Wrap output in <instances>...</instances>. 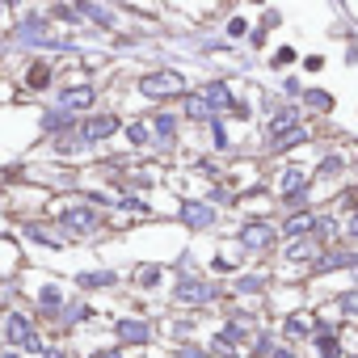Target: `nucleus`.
I'll use <instances>...</instances> for the list:
<instances>
[{
  "instance_id": "1",
  "label": "nucleus",
  "mask_w": 358,
  "mask_h": 358,
  "mask_svg": "<svg viewBox=\"0 0 358 358\" xmlns=\"http://www.w3.org/2000/svg\"><path fill=\"white\" fill-rule=\"evenodd\" d=\"M236 245H241L245 257L274 253V249L282 245V228H278L270 215H249V220H241V228H236Z\"/></svg>"
},
{
  "instance_id": "2",
  "label": "nucleus",
  "mask_w": 358,
  "mask_h": 358,
  "mask_svg": "<svg viewBox=\"0 0 358 358\" xmlns=\"http://www.w3.org/2000/svg\"><path fill=\"white\" fill-rule=\"evenodd\" d=\"M169 295H173V303H177V308L199 312V308H211L224 291H220V282H215V278H203V274H177Z\"/></svg>"
},
{
  "instance_id": "3",
  "label": "nucleus",
  "mask_w": 358,
  "mask_h": 358,
  "mask_svg": "<svg viewBox=\"0 0 358 358\" xmlns=\"http://www.w3.org/2000/svg\"><path fill=\"white\" fill-rule=\"evenodd\" d=\"M59 228L68 232V236H76V241H85V236H97L101 228H106V211L97 207V203H68V207H59Z\"/></svg>"
},
{
  "instance_id": "4",
  "label": "nucleus",
  "mask_w": 358,
  "mask_h": 358,
  "mask_svg": "<svg viewBox=\"0 0 358 358\" xmlns=\"http://www.w3.org/2000/svg\"><path fill=\"white\" fill-rule=\"evenodd\" d=\"M139 93H143L148 101H169V97H186V93H190V85H186V76H182V72L160 68V72L139 76Z\"/></svg>"
},
{
  "instance_id": "5",
  "label": "nucleus",
  "mask_w": 358,
  "mask_h": 358,
  "mask_svg": "<svg viewBox=\"0 0 358 358\" xmlns=\"http://www.w3.org/2000/svg\"><path fill=\"white\" fill-rule=\"evenodd\" d=\"M5 345H13V350H22V354H43V350H47L43 333L34 329V320H30L26 312H9V316H5Z\"/></svg>"
},
{
  "instance_id": "6",
  "label": "nucleus",
  "mask_w": 358,
  "mask_h": 358,
  "mask_svg": "<svg viewBox=\"0 0 358 358\" xmlns=\"http://www.w3.org/2000/svg\"><path fill=\"white\" fill-rule=\"evenodd\" d=\"M17 236L22 241H30V245H38V249H68V232L59 228V220H51V224H38V220H26L22 228H17Z\"/></svg>"
},
{
  "instance_id": "7",
  "label": "nucleus",
  "mask_w": 358,
  "mask_h": 358,
  "mask_svg": "<svg viewBox=\"0 0 358 358\" xmlns=\"http://www.w3.org/2000/svg\"><path fill=\"white\" fill-rule=\"evenodd\" d=\"M177 220H182L190 232H211V228L220 224V207H215V203H207V199H190V203H182Z\"/></svg>"
},
{
  "instance_id": "8",
  "label": "nucleus",
  "mask_w": 358,
  "mask_h": 358,
  "mask_svg": "<svg viewBox=\"0 0 358 358\" xmlns=\"http://www.w3.org/2000/svg\"><path fill=\"white\" fill-rule=\"evenodd\" d=\"M299 122H308L303 106H299V101H282L278 110H270V114H266V122H262V135H266V139H278L282 131H291V127H299Z\"/></svg>"
},
{
  "instance_id": "9",
  "label": "nucleus",
  "mask_w": 358,
  "mask_h": 358,
  "mask_svg": "<svg viewBox=\"0 0 358 358\" xmlns=\"http://www.w3.org/2000/svg\"><path fill=\"white\" fill-rule=\"evenodd\" d=\"M122 127H127V122H122L118 114H85V118H80V139L93 148V143H106V139H114Z\"/></svg>"
},
{
  "instance_id": "10",
  "label": "nucleus",
  "mask_w": 358,
  "mask_h": 358,
  "mask_svg": "<svg viewBox=\"0 0 358 358\" xmlns=\"http://www.w3.org/2000/svg\"><path fill=\"white\" fill-rule=\"evenodd\" d=\"M312 333H316V316L308 312V308H291V312H282V324H278V337L282 341H312Z\"/></svg>"
},
{
  "instance_id": "11",
  "label": "nucleus",
  "mask_w": 358,
  "mask_h": 358,
  "mask_svg": "<svg viewBox=\"0 0 358 358\" xmlns=\"http://www.w3.org/2000/svg\"><path fill=\"white\" fill-rule=\"evenodd\" d=\"M152 320H143V316H118L114 320V337H118V345H127V350H135V345H152Z\"/></svg>"
},
{
  "instance_id": "12",
  "label": "nucleus",
  "mask_w": 358,
  "mask_h": 358,
  "mask_svg": "<svg viewBox=\"0 0 358 358\" xmlns=\"http://www.w3.org/2000/svg\"><path fill=\"white\" fill-rule=\"evenodd\" d=\"M278 253H282V262H287V266H303V270H312V262L324 253V245H320L316 236H291Z\"/></svg>"
},
{
  "instance_id": "13",
  "label": "nucleus",
  "mask_w": 358,
  "mask_h": 358,
  "mask_svg": "<svg viewBox=\"0 0 358 358\" xmlns=\"http://www.w3.org/2000/svg\"><path fill=\"white\" fill-rule=\"evenodd\" d=\"M345 173H350V156H345L341 148H329V152L316 160V169H312V177H316L320 186H337Z\"/></svg>"
},
{
  "instance_id": "14",
  "label": "nucleus",
  "mask_w": 358,
  "mask_h": 358,
  "mask_svg": "<svg viewBox=\"0 0 358 358\" xmlns=\"http://www.w3.org/2000/svg\"><path fill=\"white\" fill-rule=\"evenodd\" d=\"M312 139H316V127H312V118H308V122L282 131L278 139H266V152H270V156H287V152H295V148H303V143H312Z\"/></svg>"
},
{
  "instance_id": "15",
  "label": "nucleus",
  "mask_w": 358,
  "mask_h": 358,
  "mask_svg": "<svg viewBox=\"0 0 358 358\" xmlns=\"http://www.w3.org/2000/svg\"><path fill=\"white\" fill-rule=\"evenodd\" d=\"M182 114H173V110H156L152 114V139H156V148H173L177 143V135H182Z\"/></svg>"
},
{
  "instance_id": "16",
  "label": "nucleus",
  "mask_w": 358,
  "mask_h": 358,
  "mask_svg": "<svg viewBox=\"0 0 358 358\" xmlns=\"http://www.w3.org/2000/svg\"><path fill=\"white\" fill-rule=\"evenodd\" d=\"M299 106H303V114H308V118H333L337 97H333L329 89H320V85H308V89H303V97H299Z\"/></svg>"
},
{
  "instance_id": "17",
  "label": "nucleus",
  "mask_w": 358,
  "mask_h": 358,
  "mask_svg": "<svg viewBox=\"0 0 358 358\" xmlns=\"http://www.w3.org/2000/svg\"><path fill=\"white\" fill-rule=\"evenodd\" d=\"M93 101H97L93 85H72V89H59L55 93V106H64L72 114H93Z\"/></svg>"
},
{
  "instance_id": "18",
  "label": "nucleus",
  "mask_w": 358,
  "mask_h": 358,
  "mask_svg": "<svg viewBox=\"0 0 358 358\" xmlns=\"http://www.w3.org/2000/svg\"><path fill=\"white\" fill-rule=\"evenodd\" d=\"M182 118L186 122H194V127H207L211 118H220L215 110H211V101L203 97V89H190L186 97H182Z\"/></svg>"
},
{
  "instance_id": "19",
  "label": "nucleus",
  "mask_w": 358,
  "mask_h": 358,
  "mask_svg": "<svg viewBox=\"0 0 358 358\" xmlns=\"http://www.w3.org/2000/svg\"><path fill=\"white\" fill-rule=\"evenodd\" d=\"M199 89H203V97L211 101V110H215L220 118H228V110L236 106V93H232V85L215 76V80H207V85H199Z\"/></svg>"
},
{
  "instance_id": "20",
  "label": "nucleus",
  "mask_w": 358,
  "mask_h": 358,
  "mask_svg": "<svg viewBox=\"0 0 358 358\" xmlns=\"http://www.w3.org/2000/svg\"><path fill=\"white\" fill-rule=\"evenodd\" d=\"M72 282H76L80 291H114V287L122 282V274H118V270H76Z\"/></svg>"
},
{
  "instance_id": "21",
  "label": "nucleus",
  "mask_w": 358,
  "mask_h": 358,
  "mask_svg": "<svg viewBox=\"0 0 358 358\" xmlns=\"http://www.w3.org/2000/svg\"><path fill=\"white\" fill-rule=\"evenodd\" d=\"M34 303H38V312H43L47 320H59V312H64L68 295H64V287H59V282H43V287H38V295H34Z\"/></svg>"
},
{
  "instance_id": "22",
  "label": "nucleus",
  "mask_w": 358,
  "mask_h": 358,
  "mask_svg": "<svg viewBox=\"0 0 358 358\" xmlns=\"http://www.w3.org/2000/svg\"><path fill=\"white\" fill-rule=\"evenodd\" d=\"M316 215H320V211H312V207H308V211H287L282 224H278V228H282V241H291V236H312Z\"/></svg>"
},
{
  "instance_id": "23",
  "label": "nucleus",
  "mask_w": 358,
  "mask_h": 358,
  "mask_svg": "<svg viewBox=\"0 0 358 358\" xmlns=\"http://www.w3.org/2000/svg\"><path fill=\"white\" fill-rule=\"evenodd\" d=\"M85 320H93V303H89V299H68L64 312H59V320H55V329H59V333H72V329L85 324Z\"/></svg>"
},
{
  "instance_id": "24",
  "label": "nucleus",
  "mask_w": 358,
  "mask_h": 358,
  "mask_svg": "<svg viewBox=\"0 0 358 358\" xmlns=\"http://www.w3.org/2000/svg\"><path fill=\"white\" fill-rule=\"evenodd\" d=\"M76 9H80L85 22H93V26H101V30H114V26H118V17L110 13V5H101V0H76Z\"/></svg>"
},
{
  "instance_id": "25",
  "label": "nucleus",
  "mask_w": 358,
  "mask_h": 358,
  "mask_svg": "<svg viewBox=\"0 0 358 358\" xmlns=\"http://www.w3.org/2000/svg\"><path fill=\"white\" fill-rule=\"evenodd\" d=\"M282 345V337H278V329H257L253 337H249V358H274V350Z\"/></svg>"
},
{
  "instance_id": "26",
  "label": "nucleus",
  "mask_w": 358,
  "mask_h": 358,
  "mask_svg": "<svg viewBox=\"0 0 358 358\" xmlns=\"http://www.w3.org/2000/svg\"><path fill=\"white\" fill-rule=\"evenodd\" d=\"M122 135H127V143H131V148H152V143H156V139H152V118H148V122H143V118L127 122V127H122Z\"/></svg>"
},
{
  "instance_id": "27",
  "label": "nucleus",
  "mask_w": 358,
  "mask_h": 358,
  "mask_svg": "<svg viewBox=\"0 0 358 358\" xmlns=\"http://www.w3.org/2000/svg\"><path fill=\"white\" fill-rule=\"evenodd\" d=\"M329 312H333V316H341V320H358V287L341 291V295L329 303Z\"/></svg>"
},
{
  "instance_id": "28",
  "label": "nucleus",
  "mask_w": 358,
  "mask_h": 358,
  "mask_svg": "<svg viewBox=\"0 0 358 358\" xmlns=\"http://www.w3.org/2000/svg\"><path fill=\"white\" fill-rule=\"evenodd\" d=\"M232 291H236V295H266V291H270V278H266V274H236Z\"/></svg>"
},
{
  "instance_id": "29",
  "label": "nucleus",
  "mask_w": 358,
  "mask_h": 358,
  "mask_svg": "<svg viewBox=\"0 0 358 358\" xmlns=\"http://www.w3.org/2000/svg\"><path fill=\"white\" fill-rule=\"evenodd\" d=\"M160 278H164L160 266H135V287H139V291H156Z\"/></svg>"
},
{
  "instance_id": "30",
  "label": "nucleus",
  "mask_w": 358,
  "mask_h": 358,
  "mask_svg": "<svg viewBox=\"0 0 358 358\" xmlns=\"http://www.w3.org/2000/svg\"><path fill=\"white\" fill-rule=\"evenodd\" d=\"M26 89H34V93L51 89V68H47V64H34V68L26 72Z\"/></svg>"
},
{
  "instance_id": "31",
  "label": "nucleus",
  "mask_w": 358,
  "mask_h": 358,
  "mask_svg": "<svg viewBox=\"0 0 358 358\" xmlns=\"http://www.w3.org/2000/svg\"><path fill=\"white\" fill-rule=\"evenodd\" d=\"M295 64H299V51H295V47H278V51L270 55V68H274V72H287V68H295Z\"/></svg>"
},
{
  "instance_id": "32",
  "label": "nucleus",
  "mask_w": 358,
  "mask_h": 358,
  "mask_svg": "<svg viewBox=\"0 0 358 358\" xmlns=\"http://www.w3.org/2000/svg\"><path fill=\"white\" fill-rule=\"evenodd\" d=\"M207 131H211V148H215V152H228V148H232V139H228V127H224V118H211V122H207Z\"/></svg>"
},
{
  "instance_id": "33",
  "label": "nucleus",
  "mask_w": 358,
  "mask_h": 358,
  "mask_svg": "<svg viewBox=\"0 0 358 358\" xmlns=\"http://www.w3.org/2000/svg\"><path fill=\"white\" fill-rule=\"evenodd\" d=\"M173 358H211V345H199V341H182V345H173Z\"/></svg>"
},
{
  "instance_id": "34",
  "label": "nucleus",
  "mask_w": 358,
  "mask_h": 358,
  "mask_svg": "<svg viewBox=\"0 0 358 358\" xmlns=\"http://www.w3.org/2000/svg\"><path fill=\"white\" fill-rule=\"evenodd\" d=\"M118 211H127V215H148L152 207H148V199H131V194H118V203H114Z\"/></svg>"
},
{
  "instance_id": "35",
  "label": "nucleus",
  "mask_w": 358,
  "mask_h": 358,
  "mask_svg": "<svg viewBox=\"0 0 358 358\" xmlns=\"http://www.w3.org/2000/svg\"><path fill=\"white\" fill-rule=\"evenodd\" d=\"M224 34H228V38L236 43V38H249V34H253V26H249V17H228Z\"/></svg>"
},
{
  "instance_id": "36",
  "label": "nucleus",
  "mask_w": 358,
  "mask_h": 358,
  "mask_svg": "<svg viewBox=\"0 0 358 358\" xmlns=\"http://www.w3.org/2000/svg\"><path fill=\"white\" fill-rule=\"evenodd\" d=\"M278 89H282V97H287V101H299V97H303V89H308V85H303V80H299V76H282V85H278Z\"/></svg>"
},
{
  "instance_id": "37",
  "label": "nucleus",
  "mask_w": 358,
  "mask_h": 358,
  "mask_svg": "<svg viewBox=\"0 0 358 358\" xmlns=\"http://www.w3.org/2000/svg\"><path fill=\"white\" fill-rule=\"evenodd\" d=\"M228 118H236V122H249V118H253V106H249L245 97H236V106L228 110Z\"/></svg>"
},
{
  "instance_id": "38",
  "label": "nucleus",
  "mask_w": 358,
  "mask_h": 358,
  "mask_svg": "<svg viewBox=\"0 0 358 358\" xmlns=\"http://www.w3.org/2000/svg\"><path fill=\"white\" fill-rule=\"evenodd\" d=\"M345 68H358V34H345Z\"/></svg>"
},
{
  "instance_id": "39",
  "label": "nucleus",
  "mask_w": 358,
  "mask_h": 358,
  "mask_svg": "<svg viewBox=\"0 0 358 358\" xmlns=\"http://www.w3.org/2000/svg\"><path fill=\"white\" fill-rule=\"evenodd\" d=\"M266 43H270V30H266V26H257V30L249 34V47H253V51H266Z\"/></svg>"
},
{
  "instance_id": "40",
  "label": "nucleus",
  "mask_w": 358,
  "mask_h": 358,
  "mask_svg": "<svg viewBox=\"0 0 358 358\" xmlns=\"http://www.w3.org/2000/svg\"><path fill=\"white\" fill-rule=\"evenodd\" d=\"M324 64H329L324 55H303V59H299V68H303V72H324Z\"/></svg>"
},
{
  "instance_id": "41",
  "label": "nucleus",
  "mask_w": 358,
  "mask_h": 358,
  "mask_svg": "<svg viewBox=\"0 0 358 358\" xmlns=\"http://www.w3.org/2000/svg\"><path fill=\"white\" fill-rule=\"evenodd\" d=\"M262 26H266V30H278V26H282V13H278V9H266V13H262Z\"/></svg>"
},
{
  "instance_id": "42",
  "label": "nucleus",
  "mask_w": 358,
  "mask_h": 358,
  "mask_svg": "<svg viewBox=\"0 0 358 358\" xmlns=\"http://www.w3.org/2000/svg\"><path fill=\"white\" fill-rule=\"evenodd\" d=\"M345 236H350V241H358V211H350V215H345Z\"/></svg>"
},
{
  "instance_id": "43",
  "label": "nucleus",
  "mask_w": 358,
  "mask_h": 358,
  "mask_svg": "<svg viewBox=\"0 0 358 358\" xmlns=\"http://www.w3.org/2000/svg\"><path fill=\"white\" fill-rule=\"evenodd\" d=\"M345 148H350V173H354V177H358V139H350V143H345Z\"/></svg>"
},
{
  "instance_id": "44",
  "label": "nucleus",
  "mask_w": 358,
  "mask_h": 358,
  "mask_svg": "<svg viewBox=\"0 0 358 358\" xmlns=\"http://www.w3.org/2000/svg\"><path fill=\"white\" fill-rule=\"evenodd\" d=\"M274 358H299V354H295V345H291V341H282V345L274 350Z\"/></svg>"
},
{
  "instance_id": "45",
  "label": "nucleus",
  "mask_w": 358,
  "mask_h": 358,
  "mask_svg": "<svg viewBox=\"0 0 358 358\" xmlns=\"http://www.w3.org/2000/svg\"><path fill=\"white\" fill-rule=\"evenodd\" d=\"M0 358H26V354H22V350H13V345H9V350H0Z\"/></svg>"
},
{
  "instance_id": "46",
  "label": "nucleus",
  "mask_w": 358,
  "mask_h": 358,
  "mask_svg": "<svg viewBox=\"0 0 358 358\" xmlns=\"http://www.w3.org/2000/svg\"><path fill=\"white\" fill-rule=\"evenodd\" d=\"M341 358H358V350H345V354H341Z\"/></svg>"
},
{
  "instance_id": "47",
  "label": "nucleus",
  "mask_w": 358,
  "mask_h": 358,
  "mask_svg": "<svg viewBox=\"0 0 358 358\" xmlns=\"http://www.w3.org/2000/svg\"><path fill=\"white\" fill-rule=\"evenodd\" d=\"M253 5H262V0H253Z\"/></svg>"
}]
</instances>
